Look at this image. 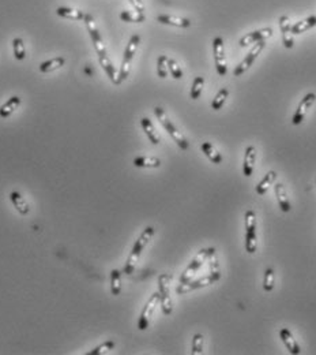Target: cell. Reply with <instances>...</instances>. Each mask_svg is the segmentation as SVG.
Returning <instances> with one entry per match:
<instances>
[{
	"label": "cell",
	"instance_id": "44dd1931",
	"mask_svg": "<svg viewBox=\"0 0 316 355\" xmlns=\"http://www.w3.org/2000/svg\"><path fill=\"white\" fill-rule=\"evenodd\" d=\"M141 126H142V129H143V131L146 133L147 138L150 140V142H152L153 145H158V143H159V141H161V138H159L158 133L156 131V129H154L152 120L145 116V118H142L141 119Z\"/></svg>",
	"mask_w": 316,
	"mask_h": 355
},
{
	"label": "cell",
	"instance_id": "d4e9b609",
	"mask_svg": "<svg viewBox=\"0 0 316 355\" xmlns=\"http://www.w3.org/2000/svg\"><path fill=\"white\" fill-rule=\"evenodd\" d=\"M98 60H100V65L103 66L104 71L106 72V75L109 76V79L117 85V74H116V69H114L113 63L110 62L108 55H103V56H98Z\"/></svg>",
	"mask_w": 316,
	"mask_h": 355
},
{
	"label": "cell",
	"instance_id": "f546056e",
	"mask_svg": "<svg viewBox=\"0 0 316 355\" xmlns=\"http://www.w3.org/2000/svg\"><path fill=\"white\" fill-rule=\"evenodd\" d=\"M110 292L114 296L121 292V272L117 269H113L110 272Z\"/></svg>",
	"mask_w": 316,
	"mask_h": 355
},
{
	"label": "cell",
	"instance_id": "cb8c5ba5",
	"mask_svg": "<svg viewBox=\"0 0 316 355\" xmlns=\"http://www.w3.org/2000/svg\"><path fill=\"white\" fill-rule=\"evenodd\" d=\"M202 147V152L205 153V156H206L211 163L214 164H221L222 163V154L218 152L215 147L212 146L210 142H203L201 145Z\"/></svg>",
	"mask_w": 316,
	"mask_h": 355
},
{
	"label": "cell",
	"instance_id": "e575fe53",
	"mask_svg": "<svg viewBox=\"0 0 316 355\" xmlns=\"http://www.w3.org/2000/svg\"><path fill=\"white\" fill-rule=\"evenodd\" d=\"M166 65H168L169 72L172 74L174 79H181V78H183V70H181V67H180L179 63H177L176 60L172 59V58H168Z\"/></svg>",
	"mask_w": 316,
	"mask_h": 355
},
{
	"label": "cell",
	"instance_id": "603a6c76",
	"mask_svg": "<svg viewBox=\"0 0 316 355\" xmlns=\"http://www.w3.org/2000/svg\"><path fill=\"white\" fill-rule=\"evenodd\" d=\"M134 165L138 168H158L161 160L154 156H139L134 160Z\"/></svg>",
	"mask_w": 316,
	"mask_h": 355
},
{
	"label": "cell",
	"instance_id": "5b68a950",
	"mask_svg": "<svg viewBox=\"0 0 316 355\" xmlns=\"http://www.w3.org/2000/svg\"><path fill=\"white\" fill-rule=\"evenodd\" d=\"M258 247L256 238V213L252 209L245 212V249L247 253L254 254Z\"/></svg>",
	"mask_w": 316,
	"mask_h": 355
},
{
	"label": "cell",
	"instance_id": "3957f363",
	"mask_svg": "<svg viewBox=\"0 0 316 355\" xmlns=\"http://www.w3.org/2000/svg\"><path fill=\"white\" fill-rule=\"evenodd\" d=\"M139 43H141V36H139V34H134V36L130 38L128 44H127L124 51V56H123V60H121V66H120L119 75H117V85H120L121 82H124L125 79L128 78V75H130L131 63H132V59H134V55H135L136 49L139 47Z\"/></svg>",
	"mask_w": 316,
	"mask_h": 355
},
{
	"label": "cell",
	"instance_id": "5bb4252c",
	"mask_svg": "<svg viewBox=\"0 0 316 355\" xmlns=\"http://www.w3.org/2000/svg\"><path fill=\"white\" fill-rule=\"evenodd\" d=\"M279 29H281V34H282V44L285 48H293L294 40L293 34H292V23L289 21V16L282 15L279 18Z\"/></svg>",
	"mask_w": 316,
	"mask_h": 355
},
{
	"label": "cell",
	"instance_id": "52a82bcc",
	"mask_svg": "<svg viewBox=\"0 0 316 355\" xmlns=\"http://www.w3.org/2000/svg\"><path fill=\"white\" fill-rule=\"evenodd\" d=\"M221 279V273H210L209 276H205V278L198 279V280H194V282H187V283H180L177 287H176V292L179 295L187 294V292H191L194 289H199V288H205L207 285H211L212 283H215Z\"/></svg>",
	"mask_w": 316,
	"mask_h": 355
},
{
	"label": "cell",
	"instance_id": "7402d4cb",
	"mask_svg": "<svg viewBox=\"0 0 316 355\" xmlns=\"http://www.w3.org/2000/svg\"><path fill=\"white\" fill-rule=\"evenodd\" d=\"M21 97H18V96H12V97L8 98V100L0 107V118H8L10 115L14 114V111L21 105Z\"/></svg>",
	"mask_w": 316,
	"mask_h": 355
},
{
	"label": "cell",
	"instance_id": "f35d334b",
	"mask_svg": "<svg viewBox=\"0 0 316 355\" xmlns=\"http://www.w3.org/2000/svg\"><path fill=\"white\" fill-rule=\"evenodd\" d=\"M209 262H210V269H211V272L210 273H221L219 272V267H218L217 254H215V251L212 253L211 256L209 257Z\"/></svg>",
	"mask_w": 316,
	"mask_h": 355
},
{
	"label": "cell",
	"instance_id": "e0dca14e",
	"mask_svg": "<svg viewBox=\"0 0 316 355\" xmlns=\"http://www.w3.org/2000/svg\"><path fill=\"white\" fill-rule=\"evenodd\" d=\"M10 201L12 202L14 208H15L16 211H18V213H19V214H22V216H26L27 213L30 212V207H29V204H27L26 200L22 197V194L19 193V191H11Z\"/></svg>",
	"mask_w": 316,
	"mask_h": 355
},
{
	"label": "cell",
	"instance_id": "2e32d148",
	"mask_svg": "<svg viewBox=\"0 0 316 355\" xmlns=\"http://www.w3.org/2000/svg\"><path fill=\"white\" fill-rule=\"evenodd\" d=\"M256 161V149L255 146H250L245 149L244 153V164H243V172L247 178H250L254 174V165Z\"/></svg>",
	"mask_w": 316,
	"mask_h": 355
},
{
	"label": "cell",
	"instance_id": "6da1fadb",
	"mask_svg": "<svg viewBox=\"0 0 316 355\" xmlns=\"http://www.w3.org/2000/svg\"><path fill=\"white\" fill-rule=\"evenodd\" d=\"M154 232H156L154 227H146V228L143 229V232H142V234L139 235V238L136 239V242L134 243V246H132V250H131L130 256H128V258H127V262H125V267H124V273H127V275L134 273L136 267V262H138V260H139L142 251L145 250V247L147 246V243H149V242L152 240L153 236H154Z\"/></svg>",
	"mask_w": 316,
	"mask_h": 355
},
{
	"label": "cell",
	"instance_id": "836d02e7",
	"mask_svg": "<svg viewBox=\"0 0 316 355\" xmlns=\"http://www.w3.org/2000/svg\"><path fill=\"white\" fill-rule=\"evenodd\" d=\"M12 48H14V56L16 60H23L26 58V49H25L23 40L21 37L12 40Z\"/></svg>",
	"mask_w": 316,
	"mask_h": 355
},
{
	"label": "cell",
	"instance_id": "ac0fdd59",
	"mask_svg": "<svg viewBox=\"0 0 316 355\" xmlns=\"http://www.w3.org/2000/svg\"><path fill=\"white\" fill-rule=\"evenodd\" d=\"M157 21L163 25H170V26L177 27H190L191 21L187 18H179V16L166 15V14H161L157 16Z\"/></svg>",
	"mask_w": 316,
	"mask_h": 355
},
{
	"label": "cell",
	"instance_id": "8d00e7d4",
	"mask_svg": "<svg viewBox=\"0 0 316 355\" xmlns=\"http://www.w3.org/2000/svg\"><path fill=\"white\" fill-rule=\"evenodd\" d=\"M113 349H114V342L113 340H108V342H104L103 344H100V346H98V347H96V349H93L92 351L89 353V355L106 354V353L112 351Z\"/></svg>",
	"mask_w": 316,
	"mask_h": 355
},
{
	"label": "cell",
	"instance_id": "4316f807",
	"mask_svg": "<svg viewBox=\"0 0 316 355\" xmlns=\"http://www.w3.org/2000/svg\"><path fill=\"white\" fill-rule=\"evenodd\" d=\"M64 63V58H63V56H57V58H53V59L43 62V63L40 65V71H41V72H52V71L59 70L60 67H63Z\"/></svg>",
	"mask_w": 316,
	"mask_h": 355
},
{
	"label": "cell",
	"instance_id": "4dcf8cb0",
	"mask_svg": "<svg viewBox=\"0 0 316 355\" xmlns=\"http://www.w3.org/2000/svg\"><path fill=\"white\" fill-rule=\"evenodd\" d=\"M120 19L124 22H132V23H141L146 19L145 14L142 12H131V11H121Z\"/></svg>",
	"mask_w": 316,
	"mask_h": 355
},
{
	"label": "cell",
	"instance_id": "ba28073f",
	"mask_svg": "<svg viewBox=\"0 0 316 355\" xmlns=\"http://www.w3.org/2000/svg\"><path fill=\"white\" fill-rule=\"evenodd\" d=\"M264 47H266V40H263V41H258V43H255L254 45H252V48H251V51L248 52V55L245 56L244 59L240 62L239 65L236 66V69H234L233 74L236 76H240L241 74H244L245 71L250 69L251 66L255 63V60L258 59V56L261 55V52L264 49Z\"/></svg>",
	"mask_w": 316,
	"mask_h": 355
},
{
	"label": "cell",
	"instance_id": "74e56055",
	"mask_svg": "<svg viewBox=\"0 0 316 355\" xmlns=\"http://www.w3.org/2000/svg\"><path fill=\"white\" fill-rule=\"evenodd\" d=\"M203 344H205V338L202 333H196L192 339V355H199L203 353Z\"/></svg>",
	"mask_w": 316,
	"mask_h": 355
},
{
	"label": "cell",
	"instance_id": "277c9868",
	"mask_svg": "<svg viewBox=\"0 0 316 355\" xmlns=\"http://www.w3.org/2000/svg\"><path fill=\"white\" fill-rule=\"evenodd\" d=\"M214 251H215L214 247L202 249V250L196 254L195 258L191 261V264L187 267V269H185L184 272L181 273V276H180V283H187V282H190L191 279L194 278V275H195V273L203 267V264L209 260V257L211 256Z\"/></svg>",
	"mask_w": 316,
	"mask_h": 355
},
{
	"label": "cell",
	"instance_id": "83f0119b",
	"mask_svg": "<svg viewBox=\"0 0 316 355\" xmlns=\"http://www.w3.org/2000/svg\"><path fill=\"white\" fill-rule=\"evenodd\" d=\"M57 15L67 18V19H85L86 14L83 11L75 10V8H70V7H59L57 10Z\"/></svg>",
	"mask_w": 316,
	"mask_h": 355
},
{
	"label": "cell",
	"instance_id": "d590c367",
	"mask_svg": "<svg viewBox=\"0 0 316 355\" xmlns=\"http://www.w3.org/2000/svg\"><path fill=\"white\" fill-rule=\"evenodd\" d=\"M166 62H168V56H165V55H161V56H158L157 59V74L159 78H166L168 76V65H166Z\"/></svg>",
	"mask_w": 316,
	"mask_h": 355
},
{
	"label": "cell",
	"instance_id": "8fae6325",
	"mask_svg": "<svg viewBox=\"0 0 316 355\" xmlns=\"http://www.w3.org/2000/svg\"><path fill=\"white\" fill-rule=\"evenodd\" d=\"M85 23H86L87 32L90 34L92 37V41L94 44V48H96V52H97L98 56H103V55H106V49H105V45H104V41L100 33H98L97 27H96V22H94V18H93L90 14H86L85 16Z\"/></svg>",
	"mask_w": 316,
	"mask_h": 355
},
{
	"label": "cell",
	"instance_id": "8992f818",
	"mask_svg": "<svg viewBox=\"0 0 316 355\" xmlns=\"http://www.w3.org/2000/svg\"><path fill=\"white\" fill-rule=\"evenodd\" d=\"M172 276L168 273H162L158 278V288H159V302H161V309L165 316L172 314L173 311V305H172V298L169 292V285H170Z\"/></svg>",
	"mask_w": 316,
	"mask_h": 355
},
{
	"label": "cell",
	"instance_id": "9a60e30c",
	"mask_svg": "<svg viewBox=\"0 0 316 355\" xmlns=\"http://www.w3.org/2000/svg\"><path fill=\"white\" fill-rule=\"evenodd\" d=\"M279 336H281L283 344H285V347L288 349V351L290 353V354L293 355L300 354V351H301V350H300V346L297 344V342H296L293 333L290 332L288 328H282V329L279 331Z\"/></svg>",
	"mask_w": 316,
	"mask_h": 355
},
{
	"label": "cell",
	"instance_id": "d6a6232c",
	"mask_svg": "<svg viewBox=\"0 0 316 355\" xmlns=\"http://www.w3.org/2000/svg\"><path fill=\"white\" fill-rule=\"evenodd\" d=\"M203 86H205V78H203V76H196L195 79H194V82H192V87H191V93H190V96L192 100H198V98L201 97Z\"/></svg>",
	"mask_w": 316,
	"mask_h": 355
},
{
	"label": "cell",
	"instance_id": "9c48e42d",
	"mask_svg": "<svg viewBox=\"0 0 316 355\" xmlns=\"http://www.w3.org/2000/svg\"><path fill=\"white\" fill-rule=\"evenodd\" d=\"M212 52L215 60V69L219 76H225L228 72V63L225 56V47H223V38L215 37L212 41Z\"/></svg>",
	"mask_w": 316,
	"mask_h": 355
},
{
	"label": "cell",
	"instance_id": "4fadbf2b",
	"mask_svg": "<svg viewBox=\"0 0 316 355\" xmlns=\"http://www.w3.org/2000/svg\"><path fill=\"white\" fill-rule=\"evenodd\" d=\"M272 36V29L271 27H263V29H259L256 32H251L248 34H245L243 37L239 40V45L240 47H248L251 44H255L258 41H263V40H267Z\"/></svg>",
	"mask_w": 316,
	"mask_h": 355
},
{
	"label": "cell",
	"instance_id": "1f68e13d",
	"mask_svg": "<svg viewBox=\"0 0 316 355\" xmlns=\"http://www.w3.org/2000/svg\"><path fill=\"white\" fill-rule=\"evenodd\" d=\"M274 284H275V272L272 268H267L264 272V279H263V289L266 292H270L274 289Z\"/></svg>",
	"mask_w": 316,
	"mask_h": 355
},
{
	"label": "cell",
	"instance_id": "d6986e66",
	"mask_svg": "<svg viewBox=\"0 0 316 355\" xmlns=\"http://www.w3.org/2000/svg\"><path fill=\"white\" fill-rule=\"evenodd\" d=\"M274 190H275V196H277L278 204L282 212H289L290 211V201H289L288 191L285 189L283 183H277L274 186Z\"/></svg>",
	"mask_w": 316,
	"mask_h": 355
},
{
	"label": "cell",
	"instance_id": "484cf974",
	"mask_svg": "<svg viewBox=\"0 0 316 355\" xmlns=\"http://www.w3.org/2000/svg\"><path fill=\"white\" fill-rule=\"evenodd\" d=\"M316 26V16L311 15L308 18H305L303 21L296 22L294 25H292V34H301L305 30H310L311 27Z\"/></svg>",
	"mask_w": 316,
	"mask_h": 355
},
{
	"label": "cell",
	"instance_id": "f1b7e54d",
	"mask_svg": "<svg viewBox=\"0 0 316 355\" xmlns=\"http://www.w3.org/2000/svg\"><path fill=\"white\" fill-rule=\"evenodd\" d=\"M228 97H229L228 87H222V89H219V92L215 94V97L212 98L211 108L214 109V111H219V109L223 107V104L226 103Z\"/></svg>",
	"mask_w": 316,
	"mask_h": 355
},
{
	"label": "cell",
	"instance_id": "ab89813d",
	"mask_svg": "<svg viewBox=\"0 0 316 355\" xmlns=\"http://www.w3.org/2000/svg\"><path fill=\"white\" fill-rule=\"evenodd\" d=\"M130 3L134 5V8H135L138 12H142V14H143V11H145V4H143L142 0H130Z\"/></svg>",
	"mask_w": 316,
	"mask_h": 355
},
{
	"label": "cell",
	"instance_id": "7a4b0ae2",
	"mask_svg": "<svg viewBox=\"0 0 316 355\" xmlns=\"http://www.w3.org/2000/svg\"><path fill=\"white\" fill-rule=\"evenodd\" d=\"M154 115L157 116V119L159 120V123L162 125L163 129L168 131L169 136L172 137V140L177 143V146H179L180 149H183V150H187V149L190 147V143L185 140V137L176 129V126L172 123V120L169 119L168 115L165 112V109L161 108V107H156V108H154Z\"/></svg>",
	"mask_w": 316,
	"mask_h": 355
},
{
	"label": "cell",
	"instance_id": "30bf717a",
	"mask_svg": "<svg viewBox=\"0 0 316 355\" xmlns=\"http://www.w3.org/2000/svg\"><path fill=\"white\" fill-rule=\"evenodd\" d=\"M158 303H159V292H154L150 296V299L146 302V305L143 306V310H142L141 316H139V320H138V328L141 331H146L147 328H149L150 320H152Z\"/></svg>",
	"mask_w": 316,
	"mask_h": 355
},
{
	"label": "cell",
	"instance_id": "7c38bea8",
	"mask_svg": "<svg viewBox=\"0 0 316 355\" xmlns=\"http://www.w3.org/2000/svg\"><path fill=\"white\" fill-rule=\"evenodd\" d=\"M316 101V94L315 93H308V94H305L304 97H303V100L300 101L299 107H297V109H296V112H294L293 118H292V123H293L294 126L300 125L303 120H304L305 115H307V112L310 111V108L312 107V104Z\"/></svg>",
	"mask_w": 316,
	"mask_h": 355
},
{
	"label": "cell",
	"instance_id": "ffe728a7",
	"mask_svg": "<svg viewBox=\"0 0 316 355\" xmlns=\"http://www.w3.org/2000/svg\"><path fill=\"white\" fill-rule=\"evenodd\" d=\"M275 179H277V172H275V171H268V172L263 176V179L256 186V193H258L259 196H264L267 191H268V189L272 186V183L275 182Z\"/></svg>",
	"mask_w": 316,
	"mask_h": 355
}]
</instances>
